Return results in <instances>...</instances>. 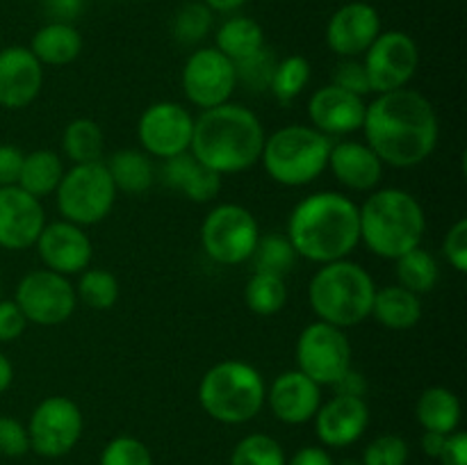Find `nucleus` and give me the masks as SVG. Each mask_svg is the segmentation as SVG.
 <instances>
[{
    "label": "nucleus",
    "instance_id": "f257e3e1",
    "mask_svg": "<svg viewBox=\"0 0 467 465\" xmlns=\"http://www.w3.org/2000/svg\"><path fill=\"white\" fill-rule=\"evenodd\" d=\"M360 130L383 167L413 169L436 150L441 119L427 96L404 87L369 100Z\"/></svg>",
    "mask_w": 467,
    "mask_h": 465
},
{
    "label": "nucleus",
    "instance_id": "f03ea898",
    "mask_svg": "<svg viewBox=\"0 0 467 465\" xmlns=\"http://www.w3.org/2000/svg\"><path fill=\"white\" fill-rule=\"evenodd\" d=\"M285 235L296 255L308 263L327 264L349 258L360 244L358 203L333 190L304 196L287 217Z\"/></svg>",
    "mask_w": 467,
    "mask_h": 465
},
{
    "label": "nucleus",
    "instance_id": "7ed1b4c3",
    "mask_svg": "<svg viewBox=\"0 0 467 465\" xmlns=\"http://www.w3.org/2000/svg\"><path fill=\"white\" fill-rule=\"evenodd\" d=\"M265 140L267 132L258 114L228 100L203 109L194 119L190 153L219 176H233L249 171L260 162Z\"/></svg>",
    "mask_w": 467,
    "mask_h": 465
},
{
    "label": "nucleus",
    "instance_id": "20e7f679",
    "mask_svg": "<svg viewBox=\"0 0 467 465\" xmlns=\"http://www.w3.org/2000/svg\"><path fill=\"white\" fill-rule=\"evenodd\" d=\"M360 244L377 258L397 260L415 246H422L427 214L422 203L401 187H381L369 191L358 205Z\"/></svg>",
    "mask_w": 467,
    "mask_h": 465
},
{
    "label": "nucleus",
    "instance_id": "39448f33",
    "mask_svg": "<svg viewBox=\"0 0 467 465\" xmlns=\"http://www.w3.org/2000/svg\"><path fill=\"white\" fill-rule=\"evenodd\" d=\"M374 292L377 283L372 274L363 264L345 258L319 264L308 283V304L319 322L347 331L369 319Z\"/></svg>",
    "mask_w": 467,
    "mask_h": 465
},
{
    "label": "nucleus",
    "instance_id": "423d86ee",
    "mask_svg": "<svg viewBox=\"0 0 467 465\" xmlns=\"http://www.w3.org/2000/svg\"><path fill=\"white\" fill-rule=\"evenodd\" d=\"M199 404L219 424H246L265 408L267 383L251 363L219 360L199 381Z\"/></svg>",
    "mask_w": 467,
    "mask_h": 465
},
{
    "label": "nucleus",
    "instance_id": "0eeeda50",
    "mask_svg": "<svg viewBox=\"0 0 467 465\" xmlns=\"http://www.w3.org/2000/svg\"><path fill=\"white\" fill-rule=\"evenodd\" d=\"M331 144V137L313 126L278 128L265 140L260 164L276 185L304 187L327 171Z\"/></svg>",
    "mask_w": 467,
    "mask_h": 465
},
{
    "label": "nucleus",
    "instance_id": "6e6552de",
    "mask_svg": "<svg viewBox=\"0 0 467 465\" xmlns=\"http://www.w3.org/2000/svg\"><path fill=\"white\" fill-rule=\"evenodd\" d=\"M117 196L119 191L105 162L71 164L55 190V203L64 222L87 228L108 219Z\"/></svg>",
    "mask_w": 467,
    "mask_h": 465
},
{
    "label": "nucleus",
    "instance_id": "1a4fd4ad",
    "mask_svg": "<svg viewBox=\"0 0 467 465\" xmlns=\"http://www.w3.org/2000/svg\"><path fill=\"white\" fill-rule=\"evenodd\" d=\"M258 240V219L240 203L214 205L201 223V249L223 267L249 263Z\"/></svg>",
    "mask_w": 467,
    "mask_h": 465
},
{
    "label": "nucleus",
    "instance_id": "9d476101",
    "mask_svg": "<svg viewBox=\"0 0 467 465\" xmlns=\"http://www.w3.org/2000/svg\"><path fill=\"white\" fill-rule=\"evenodd\" d=\"M351 342L342 328L327 322H313L299 333L295 346L296 369L313 378L317 386H336L351 367Z\"/></svg>",
    "mask_w": 467,
    "mask_h": 465
},
{
    "label": "nucleus",
    "instance_id": "9b49d317",
    "mask_svg": "<svg viewBox=\"0 0 467 465\" xmlns=\"http://www.w3.org/2000/svg\"><path fill=\"white\" fill-rule=\"evenodd\" d=\"M85 418L80 406L64 395H50L35 406L27 422L30 450L44 459H62L80 442Z\"/></svg>",
    "mask_w": 467,
    "mask_h": 465
},
{
    "label": "nucleus",
    "instance_id": "f8f14e48",
    "mask_svg": "<svg viewBox=\"0 0 467 465\" xmlns=\"http://www.w3.org/2000/svg\"><path fill=\"white\" fill-rule=\"evenodd\" d=\"M14 301L27 324L35 326H59L76 313L78 296L76 287L68 276L55 274L50 269H32L18 281Z\"/></svg>",
    "mask_w": 467,
    "mask_h": 465
},
{
    "label": "nucleus",
    "instance_id": "ddd939ff",
    "mask_svg": "<svg viewBox=\"0 0 467 465\" xmlns=\"http://www.w3.org/2000/svg\"><path fill=\"white\" fill-rule=\"evenodd\" d=\"M360 59L368 71L372 94H386L410 85L420 67V48L409 32L386 30Z\"/></svg>",
    "mask_w": 467,
    "mask_h": 465
},
{
    "label": "nucleus",
    "instance_id": "4468645a",
    "mask_svg": "<svg viewBox=\"0 0 467 465\" xmlns=\"http://www.w3.org/2000/svg\"><path fill=\"white\" fill-rule=\"evenodd\" d=\"M182 94L194 108L213 109L231 100L237 89L235 64L214 46L196 48L181 73Z\"/></svg>",
    "mask_w": 467,
    "mask_h": 465
},
{
    "label": "nucleus",
    "instance_id": "2eb2a0df",
    "mask_svg": "<svg viewBox=\"0 0 467 465\" xmlns=\"http://www.w3.org/2000/svg\"><path fill=\"white\" fill-rule=\"evenodd\" d=\"M194 135V117L173 100H158L141 112L137 121V140L150 158L169 160L187 153Z\"/></svg>",
    "mask_w": 467,
    "mask_h": 465
},
{
    "label": "nucleus",
    "instance_id": "dca6fc26",
    "mask_svg": "<svg viewBox=\"0 0 467 465\" xmlns=\"http://www.w3.org/2000/svg\"><path fill=\"white\" fill-rule=\"evenodd\" d=\"M381 14L365 0H351L337 7L327 23V46L340 59L363 57L381 35Z\"/></svg>",
    "mask_w": 467,
    "mask_h": 465
},
{
    "label": "nucleus",
    "instance_id": "f3484780",
    "mask_svg": "<svg viewBox=\"0 0 467 465\" xmlns=\"http://www.w3.org/2000/svg\"><path fill=\"white\" fill-rule=\"evenodd\" d=\"M35 246L44 267L62 276L82 274L94 258V244L85 228L64 219L46 223Z\"/></svg>",
    "mask_w": 467,
    "mask_h": 465
},
{
    "label": "nucleus",
    "instance_id": "a211bd4d",
    "mask_svg": "<svg viewBox=\"0 0 467 465\" xmlns=\"http://www.w3.org/2000/svg\"><path fill=\"white\" fill-rule=\"evenodd\" d=\"M46 223L41 199H35L18 185L0 187V249H30L36 244Z\"/></svg>",
    "mask_w": 467,
    "mask_h": 465
},
{
    "label": "nucleus",
    "instance_id": "6ab92c4d",
    "mask_svg": "<svg viewBox=\"0 0 467 465\" xmlns=\"http://www.w3.org/2000/svg\"><path fill=\"white\" fill-rule=\"evenodd\" d=\"M315 436L322 447L340 450L349 447L363 438L369 427V406L365 397L333 395L322 401L313 418Z\"/></svg>",
    "mask_w": 467,
    "mask_h": 465
},
{
    "label": "nucleus",
    "instance_id": "aec40b11",
    "mask_svg": "<svg viewBox=\"0 0 467 465\" xmlns=\"http://www.w3.org/2000/svg\"><path fill=\"white\" fill-rule=\"evenodd\" d=\"M322 401V386H317L313 378L306 377L296 367L278 374L267 386V395H265V404L269 406L274 418L292 427L313 422Z\"/></svg>",
    "mask_w": 467,
    "mask_h": 465
},
{
    "label": "nucleus",
    "instance_id": "412c9836",
    "mask_svg": "<svg viewBox=\"0 0 467 465\" xmlns=\"http://www.w3.org/2000/svg\"><path fill=\"white\" fill-rule=\"evenodd\" d=\"M365 108L368 103L363 96H356L336 85L319 87L308 98L310 126L327 137L354 135L363 128Z\"/></svg>",
    "mask_w": 467,
    "mask_h": 465
},
{
    "label": "nucleus",
    "instance_id": "4be33fe9",
    "mask_svg": "<svg viewBox=\"0 0 467 465\" xmlns=\"http://www.w3.org/2000/svg\"><path fill=\"white\" fill-rule=\"evenodd\" d=\"M44 87V67L27 46L0 50V108L26 109Z\"/></svg>",
    "mask_w": 467,
    "mask_h": 465
},
{
    "label": "nucleus",
    "instance_id": "5701e85b",
    "mask_svg": "<svg viewBox=\"0 0 467 465\" xmlns=\"http://www.w3.org/2000/svg\"><path fill=\"white\" fill-rule=\"evenodd\" d=\"M327 169L349 191L369 194L383 181V162L365 141L342 140L331 144Z\"/></svg>",
    "mask_w": 467,
    "mask_h": 465
},
{
    "label": "nucleus",
    "instance_id": "b1692460",
    "mask_svg": "<svg viewBox=\"0 0 467 465\" xmlns=\"http://www.w3.org/2000/svg\"><path fill=\"white\" fill-rule=\"evenodd\" d=\"M160 176H162V182L169 190L178 191V194L185 196L187 201H194V203H210L222 191L223 176L201 164L190 150L176 155V158L164 160Z\"/></svg>",
    "mask_w": 467,
    "mask_h": 465
},
{
    "label": "nucleus",
    "instance_id": "393cba45",
    "mask_svg": "<svg viewBox=\"0 0 467 465\" xmlns=\"http://www.w3.org/2000/svg\"><path fill=\"white\" fill-rule=\"evenodd\" d=\"M369 317L388 331H410L422 319V299L401 285L377 287Z\"/></svg>",
    "mask_w": 467,
    "mask_h": 465
},
{
    "label": "nucleus",
    "instance_id": "a878e982",
    "mask_svg": "<svg viewBox=\"0 0 467 465\" xmlns=\"http://www.w3.org/2000/svg\"><path fill=\"white\" fill-rule=\"evenodd\" d=\"M82 46L85 41L73 23L48 21L35 32L27 48L41 67H67L80 57Z\"/></svg>",
    "mask_w": 467,
    "mask_h": 465
},
{
    "label": "nucleus",
    "instance_id": "bb28decb",
    "mask_svg": "<svg viewBox=\"0 0 467 465\" xmlns=\"http://www.w3.org/2000/svg\"><path fill=\"white\" fill-rule=\"evenodd\" d=\"M461 399L454 390L445 386H431L422 390L415 401V418L424 431L454 433L461 424Z\"/></svg>",
    "mask_w": 467,
    "mask_h": 465
},
{
    "label": "nucleus",
    "instance_id": "cd10ccee",
    "mask_svg": "<svg viewBox=\"0 0 467 465\" xmlns=\"http://www.w3.org/2000/svg\"><path fill=\"white\" fill-rule=\"evenodd\" d=\"M117 191L123 194H144L155 182V164L150 155L137 149L117 150L105 162Z\"/></svg>",
    "mask_w": 467,
    "mask_h": 465
},
{
    "label": "nucleus",
    "instance_id": "c85d7f7f",
    "mask_svg": "<svg viewBox=\"0 0 467 465\" xmlns=\"http://www.w3.org/2000/svg\"><path fill=\"white\" fill-rule=\"evenodd\" d=\"M64 158L50 149H36L32 153H26L16 185L32 194L35 199H46L48 194H55L59 181H62Z\"/></svg>",
    "mask_w": 467,
    "mask_h": 465
},
{
    "label": "nucleus",
    "instance_id": "c756f323",
    "mask_svg": "<svg viewBox=\"0 0 467 465\" xmlns=\"http://www.w3.org/2000/svg\"><path fill=\"white\" fill-rule=\"evenodd\" d=\"M265 46L263 26L251 16H228L214 32V48L231 62H240Z\"/></svg>",
    "mask_w": 467,
    "mask_h": 465
},
{
    "label": "nucleus",
    "instance_id": "7c9ffc66",
    "mask_svg": "<svg viewBox=\"0 0 467 465\" xmlns=\"http://www.w3.org/2000/svg\"><path fill=\"white\" fill-rule=\"evenodd\" d=\"M62 153L71 164L103 162L105 132L94 119L78 117L62 132Z\"/></svg>",
    "mask_w": 467,
    "mask_h": 465
},
{
    "label": "nucleus",
    "instance_id": "2f4dec72",
    "mask_svg": "<svg viewBox=\"0 0 467 465\" xmlns=\"http://www.w3.org/2000/svg\"><path fill=\"white\" fill-rule=\"evenodd\" d=\"M395 264L397 285L415 292L418 296L427 294V292H431L438 285V278H441L438 260L422 246H415L409 253L400 255Z\"/></svg>",
    "mask_w": 467,
    "mask_h": 465
},
{
    "label": "nucleus",
    "instance_id": "473e14b6",
    "mask_svg": "<svg viewBox=\"0 0 467 465\" xmlns=\"http://www.w3.org/2000/svg\"><path fill=\"white\" fill-rule=\"evenodd\" d=\"M244 304L251 313L260 315V317L278 315L287 304L285 278L274 276V274L254 272L244 285Z\"/></svg>",
    "mask_w": 467,
    "mask_h": 465
},
{
    "label": "nucleus",
    "instance_id": "72a5a7b5",
    "mask_svg": "<svg viewBox=\"0 0 467 465\" xmlns=\"http://www.w3.org/2000/svg\"><path fill=\"white\" fill-rule=\"evenodd\" d=\"M73 287H76L78 301H82L91 310H112L121 296L119 278L103 267H87L78 278V285Z\"/></svg>",
    "mask_w": 467,
    "mask_h": 465
},
{
    "label": "nucleus",
    "instance_id": "f704fd0d",
    "mask_svg": "<svg viewBox=\"0 0 467 465\" xmlns=\"http://www.w3.org/2000/svg\"><path fill=\"white\" fill-rule=\"evenodd\" d=\"M310 76H313V68H310V62L304 55H287V57L276 62L272 82H269V91L281 105H290L304 94Z\"/></svg>",
    "mask_w": 467,
    "mask_h": 465
},
{
    "label": "nucleus",
    "instance_id": "c9c22d12",
    "mask_svg": "<svg viewBox=\"0 0 467 465\" xmlns=\"http://www.w3.org/2000/svg\"><path fill=\"white\" fill-rule=\"evenodd\" d=\"M296 258L299 255H296L295 246L290 244L287 235L269 232V235H260L254 255H251V263H254V272H265L285 278L295 269Z\"/></svg>",
    "mask_w": 467,
    "mask_h": 465
},
{
    "label": "nucleus",
    "instance_id": "e433bc0d",
    "mask_svg": "<svg viewBox=\"0 0 467 465\" xmlns=\"http://www.w3.org/2000/svg\"><path fill=\"white\" fill-rule=\"evenodd\" d=\"M285 451L276 438L267 433H249L235 445L231 465H285Z\"/></svg>",
    "mask_w": 467,
    "mask_h": 465
},
{
    "label": "nucleus",
    "instance_id": "4c0bfd02",
    "mask_svg": "<svg viewBox=\"0 0 467 465\" xmlns=\"http://www.w3.org/2000/svg\"><path fill=\"white\" fill-rule=\"evenodd\" d=\"M214 12L205 3H185L171 21V32L181 44H201L213 32Z\"/></svg>",
    "mask_w": 467,
    "mask_h": 465
},
{
    "label": "nucleus",
    "instance_id": "58836bf2",
    "mask_svg": "<svg viewBox=\"0 0 467 465\" xmlns=\"http://www.w3.org/2000/svg\"><path fill=\"white\" fill-rule=\"evenodd\" d=\"M278 59L274 57L272 50L265 46L260 48L258 53L249 55V57L240 59V62H233L235 64V76H237V85H244L249 91H267L269 89V82H272L274 76V68H276Z\"/></svg>",
    "mask_w": 467,
    "mask_h": 465
},
{
    "label": "nucleus",
    "instance_id": "ea45409f",
    "mask_svg": "<svg viewBox=\"0 0 467 465\" xmlns=\"http://www.w3.org/2000/svg\"><path fill=\"white\" fill-rule=\"evenodd\" d=\"M99 465H153V456L140 438L117 436L103 447Z\"/></svg>",
    "mask_w": 467,
    "mask_h": 465
},
{
    "label": "nucleus",
    "instance_id": "a19ab883",
    "mask_svg": "<svg viewBox=\"0 0 467 465\" xmlns=\"http://www.w3.org/2000/svg\"><path fill=\"white\" fill-rule=\"evenodd\" d=\"M410 447L397 433H381L374 438L363 451V465H406L409 463Z\"/></svg>",
    "mask_w": 467,
    "mask_h": 465
},
{
    "label": "nucleus",
    "instance_id": "79ce46f5",
    "mask_svg": "<svg viewBox=\"0 0 467 465\" xmlns=\"http://www.w3.org/2000/svg\"><path fill=\"white\" fill-rule=\"evenodd\" d=\"M331 85L340 87V89L351 91L356 96H368L372 94L369 89V80H368V71L363 67V59L360 57H349V59H340L336 64V71H333V82Z\"/></svg>",
    "mask_w": 467,
    "mask_h": 465
},
{
    "label": "nucleus",
    "instance_id": "37998d69",
    "mask_svg": "<svg viewBox=\"0 0 467 465\" xmlns=\"http://www.w3.org/2000/svg\"><path fill=\"white\" fill-rule=\"evenodd\" d=\"M27 451H30V436L26 424L9 415H0V456L21 459Z\"/></svg>",
    "mask_w": 467,
    "mask_h": 465
},
{
    "label": "nucleus",
    "instance_id": "c03bdc74",
    "mask_svg": "<svg viewBox=\"0 0 467 465\" xmlns=\"http://www.w3.org/2000/svg\"><path fill=\"white\" fill-rule=\"evenodd\" d=\"M442 255L459 274L467 272V219H456L442 240Z\"/></svg>",
    "mask_w": 467,
    "mask_h": 465
},
{
    "label": "nucleus",
    "instance_id": "a18cd8bd",
    "mask_svg": "<svg viewBox=\"0 0 467 465\" xmlns=\"http://www.w3.org/2000/svg\"><path fill=\"white\" fill-rule=\"evenodd\" d=\"M27 319L14 299H0V342H14L26 333Z\"/></svg>",
    "mask_w": 467,
    "mask_h": 465
},
{
    "label": "nucleus",
    "instance_id": "49530a36",
    "mask_svg": "<svg viewBox=\"0 0 467 465\" xmlns=\"http://www.w3.org/2000/svg\"><path fill=\"white\" fill-rule=\"evenodd\" d=\"M23 153L18 146L14 144H0V187H12L18 182L23 167Z\"/></svg>",
    "mask_w": 467,
    "mask_h": 465
},
{
    "label": "nucleus",
    "instance_id": "de8ad7c7",
    "mask_svg": "<svg viewBox=\"0 0 467 465\" xmlns=\"http://www.w3.org/2000/svg\"><path fill=\"white\" fill-rule=\"evenodd\" d=\"M46 16L57 23H73L85 12V0H41Z\"/></svg>",
    "mask_w": 467,
    "mask_h": 465
},
{
    "label": "nucleus",
    "instance_id": "09e8293b",
    "mask_svg": "<svg viewBox=\"0 0 467 465\" xmlns=\"http://www.w3.org/2000/svg\"><path fill=\"white\" fill-rule=\"evenodd\" d=\"M438 460L441 465H467V436L461 429L447 436Z\"/></svg>",
    "mask_w": 467,
    "mask_h": 465
},
{
    "label": "nucleus",
    "instance_id": "8fccbe9b",
    "mask_svg": "<svg viewBox=\"0 0 467 465\" xmlns=\"http://www.w3.org/2000/svg\"><path fill=\"white\" fill-rule=\"evenodd\" d=\"M336 395H345V397H365L368 392V378H365L363 372L358 369L349 367L345 374L340 377V381L336 386H331Z\"/></svg>",
    "mask_w": 467,
    "mask_h": 465
},
{
    "label": "nucleus",
    "instance_id": "3c124183",
    "mask_svg": "<svg viewBox=\"0 0 467 465\" xmlns=\"http://www.w3.org/2000/svg\"><path fill=\"white\" fill-rule=\"evenodd\" d=\"M285 465H336V460L331 459L324 447L310 445V447H301Z\"/></svg>",
    "mask_w": 467,
    "mask_h": 465
},
{
    "label": "nucleus",
    "instance_id": "603ef678",
    "mask_svg": "<svg viewBox=\"0 0 467 465\" xmlns=\"http://www.w3.org/2000/svg\"><path fill=\"white\" fill-rule=\"evenodd\" d=\"M445 440H447V433L424 431L420 445H422V451L429 456V459H438L442 451V447H445Z\"/></svg>",
    "mask_w": 467,
    "mask_h": 465
},
{
    "label": "nucleus",
    "instance_id": "864d4df0",
    "mask_svg": "<svg viewBox=\"0 0 467 465\" xmlns=\"http://www.w3.org/2000/svg\"><path fill=\"white\" fill-rule=\"evenodd\" d=\"M14 383V365L7 356L0 351V395L7 392Z\"/></svg>",
    "mask_w": 467,
    "mask_h": 465
},
{
    "label": "nucleus",
    "instance_id": "5fc2aeb1",
    "mask_svg": "<svg viewBox=\"0 0 467 465\" xmlns=\"http://www.w3.org/2000/svg\"><path fill=\"white\" fill-rule=\"evenodd\" d=\"M201 3L208 5L214 14H233L244 7L246 0H201Z\"/></svg>",
    "mask_w": 467,
    "mask_h": 465
},
{
    "label": "nucleus",
    "instance_id": "6e6d98bb",
    "mask_svg": "<svg viewBox=\"0 0 467 465\" xmlns=\"http://www.w3.org/2000/svg\"><path fill=\"white\" fill-rule=\"evenodd\" d=\"M340 465H363V463H360L358 459H347V460H342Z\"/></svg>",
    "mask_w": 467,
    "mask_h": 465
},
{
    "label": "nucleus",
    "instance_id": "4d7b16f0",
    "mask_svg": "<svg viewBox=\"0 0 467 465\" xmlns=\"http://www.w3.org/2000/svg\"><path fill=\"white\" fill-rule=\"evenodd\" d=\"M0 299H3V283H0Z\"/></svg>",
    "mask_w": 467,
    "mask_h": 465
}]
</instances>
